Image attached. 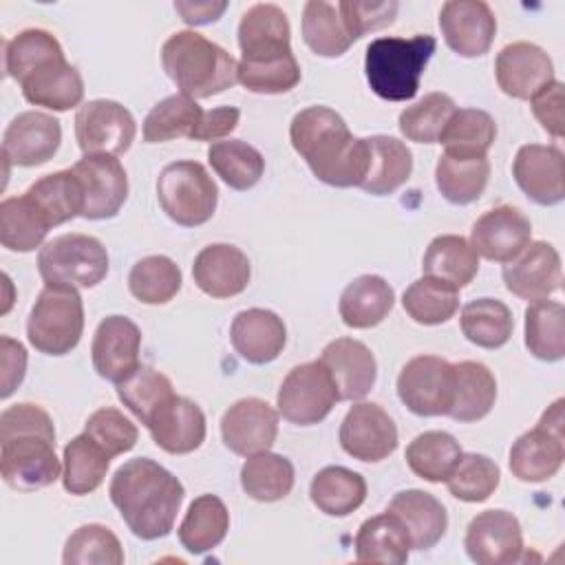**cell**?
I'll return each instance as SVG.
<instances>
[{"mask_svg":"<svg viewBox=\"0 0 565 565\" xmlns=\"http://www.w3.org/2000/svg\"><path fill=\"white\" fill-rule=\"evenodd\" d=\"M461 455L463 450L459 441L444 430H426L406 446V463L411 472L430 483L446 481Z\"/></svg>","mask_w":565,"mask_h":565,"instance_id":"cell-45","label":"cell"},{"mask_svg":"<svg viewBox=\"0 0 565 565\" xmlns=\"http://www.w3.org/2000/svg\"><path fill=\"white\" fill-rule=\"evenodd\" d=\"M402 404L419 417L448 415L452 404V364L439 355H415L397 375Z\"/></svg>","mask_w":565,"mask_h":565,"instance_id":"cell-12","label":"cell"},{"mask_svg":"<svg viewBox=\"0 0 565 565\" xmlns=\"http://www.w3.org/2000/svg\"><path fill=\"white\" fill-rule=\"evenodd\" d=\"M437 40L428 33L413 38H377L366 46L364 73L371 90L386 102H408L435 53Z\"/></svg>","mask_w":565,"mask_h":565,"instance_id":"cell-4","label":"cell"},{"mask_svg":"<svg viewBox=\"0 0 565 565\" xmlns=\"http://www.w3.org/2000/svg\"><path fill=\"white\" fill-rule=\"evenodd\" d=\"M402 307L417 324H444L459 309V289L444 280L424 276L406 287Z\"/></svg>","mask_w":565,"mask_h":565,"instance_id":"cell-50","label":"cell"},{"mask_svg":"<svg viewBox=\"0 0 565 565\" xmlns=\"http://www.w3.org/2000/svg\"><path fill=\"white\" fill-rule=\"evenodd\" d=\"M340 446L358 461H382L397 448V426L380 404H353L340 424Z\"/></svg>","mask_w":565,"mask_h":565,"instance_id":"cell-14","label":"cell"},{"mask_svg":"<svg viewBox=\"0 0 565 565\" xmlns=\"http://www.w3.org/2000/svg\"><path fill=\"white\" fill-rule=\"evenodd\" d=\"M203 115V108L196 104V99L174 93L159 104L150 108V113L143 119V141L148 143H163L179 137H192L199 119Z\"/></svg>","mask_w":565,"mask_h":565,"instance_id":"cell-48","label":"cell"},{"mask_svg":"<svg viewBox=\"0 0 565 565\" xmlns=\"http://www.w3.org/2000/svg\"><path fill=\"white\" fill-rule=\"evenodd\" d=\"M563 82L554 79L550 86H545L539 95H534L532 102V113L543 126L545 132H550L554 139H561L565 135V90Z\"/></svg>","mask_w":565,"mask_h":565,"instance_id":"cell-60","label":"cell"},{"mask_svg":"<svg viewBox=\"0 0 565 565\" xmlns=\"http://www.w3.org/2000/svg\"><path fill=\"white\" fill-rule=\"evenodd\" d=\"M395 305L393 287L375 274L353 278L340 294L338 311L347 327L371 329L377 327Z\"/></svg>","mask_w":565,"mask_h":565,"instance_id":"cell-33","label":"cell"},{"mask_svg":"<svg viewBox=\"0 0 565 565\" xmlns=\"http://www.w3.org/2000/svg\"><path fill=\"white\" fill-rule=\"evenodd\" d=\"M439 29L450 51L481 57L494 42L497 18L483 0H448L439 9Z\"/></svg>","mask_w":565,"mask_h":565,"instance_id":"cell-17","label":"cell"},{"mask_svg":"<svg viewBox=\"0 0 565 565\" xmlns=\"http://www.w3.org/2000/svg\"><path fill=\"white\" fill-rule=\"evenodd\" d=\"M497 139V124L481 108H457L448 119L439 143L444 152L486 157Z\"/></svg>","mask_w":565,"mask_h":565,"instance_id":"cell-47","label":"cell"},{"mask_svg":"<svg viewBox=\"0 0 565 565\" xmlns=\"http://www.w3.org/2000/svg\"><path fill=\"white\" fill-rule=\"evenodd\" d=\"M161 64L179 93L192 99L218 95L238 82V62L196 31L172 33L161 46Z\"/></svg>","mask_w":565,"mask_h":565,"instance_id":"cell-3","label":"cell"},{"mask_svg":"<svg viewBox=\"0 0 565 565\" xmlns=\"http://www.w3.org/2000/svg\"><path fill=\"white\" fill-rule=\"evenodd\" d=\"M501 483L499 466L479 452H466L446 479L448 492L463 503H481L494 494Z\"/></svg>","mask_w":565,"mask_h":565,"instance_id":"cell-55","label":"cell"},{"mask_svg":"<svg viewBox=\"0 0 565 565\" xmlns=\"http://www.w3.org/2000/svg\"><path fill=\"white\" fill-rule=\"evenodd\" d=\"M335 402H340L338 388L320 360L294 366L276 395L278 415L296 426L320 424Z\"/></svg>","mask_w":565,"mask_h":565,"instance_id":"cell-10","label":"cell"},{"mask_svg":"<svg viewBox=\"0 0 565 565\" xmlns=\"http://www.w3.org/2000/svg\"><path fill=\"white\" fill-rule=\"evenodd\" d=\"M309 497L327 516H349L364 503L366 481L360 472L344 466H327L313 475Z\"/></svg>","mask_w":565,"mask_h":565,"instance_id":"cell-38","label":"cell"},{"mask_svg":"<svg viewBox=\"0 0 565 565\" xmlns=\"http://www.w3.org/2000/svg\"><path fill=\"white\" fill-rule=\"evenodd\" d=\"M227 530V505L216 494H201L190 503L179 525V541L190 554H205L223 543Z\"/></svg>","mask_w":565,"mask_h":565,"instance_id":"cell-40","label":"cell"},{"mask_svg":"<svg viewBox=\"0 0 565 565\" xmlns=\"http://www.w3.org/2000/svg\"><path fill=\"white\" fill-rule=\"evenodd\" d=\"M49 230V218L26 192L0 203V243L9 252L26 254L42 247Z\"/></svg>","mask_w":565,"mask_h":565,"instance_id":"cell-36","label":"cell"},{"mask_svg":"<svg viewBox=\"0 0 565 565\" xmlns=\"http://www.w3.org/2000/svg\"><path fill=\"white\" fill-rule=\"evenodd\" d=\"M0 397L7 399L22 384L26 373V349L9 335L0 338Z\"/></svg>","mask_w":565,"mask_h":565,"instance_id":"cell-61","label":"cell"},{"mask_svg":"<svg viewBox=\"0 0 565 565\" xmlns=\"http://www.w3.org/2000/svg\"><path fill=\"white\" fill-rule=\"evenodd\" d=\"M238 84L258 95L289 93L300 84V64L296 55H287L274 62L249 64L238 60Z\"/></svg>","mask_w":565,"mask_h":565,"instance_id":"cell-57","label":"cell"},{"mask_svg":"<svg viewBox=\"0 0 565 565\" xmlns=\"http://www.w3.org/2000/svg\"><path fill=\"white\" fill-rule=\"evenodd\" d=\"M26 194L44 212L51 227L82 216L84 212V188L73 168L40 177L29 185Z\"/></svg>","mask_w":565,"mask_h":565,"instance_id":"cell-41","label":"cell"},{"mask_svg":"<svg viewBox=\"0 0 565 565\" xmlns=\"http://www.w3.org/2000/svg\"><path fill=\"white\" fill-rule=\"evenodd\" d=\"M320 362L333 377L340 399L353 402L371 393L377 380L373 351L355 338H335L322 349Z\"/></svg>","mask_w":565,"mask_h":565,"instance_id":"cell-27","label":"cell"},{"mask_svg":"<svg viewBox=\"0 0 565 565\" xmlns=\"http://www.w3.org/2000/svg\"><path fill=\"white\" fill-rule=\"evenodd\" d=\"M152 441L170 455L194 452L205 439V415L196 402L172 395L146 424Z\"/></svg>","mask_w":565,"mask_h":565,"instance_id":"cell-25","label":"cell"},{"mask_svg":"<svg viewBox=\"0 0 565 565\" xmlns=\"http://www.w3.org/2000/svg\"><path fill=\"white\" fill-rule=\"evenodd\" d=\"M411 552L406 525L393 512H382L366 519L355 534V558L360 563L404 565Z\"/></svg>","mask_w":565,"mask_h":565,"instance_id":"cell-34","label":"cell"},{"mask_svg":"<svg viewBox=\"0 0 565 565\" xmlns=\"http://www.w3.org/2000/svg\"><path fill=\"white\" fill-rule=\"evenodd\" d=\"M499 88L514 99H532L554 82L552 57L532 42L505 44L494 60Z\"/></svg>","mask_w":565,"mask_h":565,"instance_id":"cell-21","label":"cell"},{"mask_svg":"<svg viewBox=\"0 0 565 565\" xmlns=\"http://www.w3.org/2000/svg\"><path fill=\"white\" fill-rule=\"evenodd\" d=\"M84 333V302L75 287L44 285L26 320L31 347L44 355L71 353Z\"/></svg>","mask_w":565,"mask_h":565,"instance_id":"cell-5","label":"cell"},{"mask_svg":"<svg viewBox=\"0 0 565 565\" xmlns=\"http://www.w3.org/2000/svg\"><path fill=\"white\" fill-rule=\"evenodd\" d=\"M530 241L532 223L514 205H497L483 212L470 230V245L477 256L503 265L519 256Z\"/></svg>","mask_w":565,"mask_h":565,"instance_id":"cell-20","label":"cell"},{"mask_svg":"<svg viewBox=\"0 0 565 565\" xmlns=\"http://www.w3.org/2000/svg\"><path fill=\"white\" fill-rule=\"evenodd\" d=\"M20 88L29 104L55 113L71 110L84 99V79L79 71L66 62V57H57L38 66L20 82Z\"/></svg>","mask_w":565,"mask_h":565,"instance_id":"cell-29","label":"cell"},{"mask_svg":"<svg viewBox=\"0 0 565 565\" xmlns=\"http://www.w3.org/2000/svg\"><path fill=\"white\" fill-rule=\"evenodd\" d=\"M221 437L241 457L269 450L278 437V411L265 399L243 397L223 413Z\"/></svg>","mask_w":565,"mask_h":565,"instance_id":"cell-22","label":"cell"},{"mask_svg":"<svg viewBox=\"0 0 565 565\" xmlns=\"http://www.w3.org/2000/svg\"><path fill=\"white\" fill-rule=\"evenodd\" d=\"M64 565H121L124 550L115 532L102 523L79 525L64 545Z\"/></svg>","mask_w":565,"mask_h":565,"instance_id":"cell-56","label":"cell"},{"mask_svg":"<svg viewBox=\"0 0 565 565\" xmlns=\"http://www.w3.org/2000/svg\"><path fill=\"white\" fill-rule=\"evenodd\" d=\"M512 177L521 192L539 205H556L565 199V159L556 146H521L512 161Z\"/></svg>","mask_w":565,"mask_h":565,"instance_id":"cell-23","label":"cell"},{"mask_svg":"<svg viewBox=\"0 0 565 565\" xmlns=\"http://www.w3.org/2000/svg\"><path fill=\"white\" fill-rule=\"evenodd\" d=\"M62 143L60 121L42 110L15 115L2 135V157L20 168L42 166L55 157Z\"/></svg>","mask_w":565,"mask_h":565,"instance_id":"cell-19","label":"cell"},{"mask_svg":"<svg viewBox=\"0 0 565 565\" xmlns=\"http://www.w3.org/2000/svg\"><path fill=\"white\" fill-rule=\"evenodd\" d=\"M369 163L360 190L373 196H386L399 190L413 172V154L408 146L388 135L366 137Z\"/></svg>","mask_w":565,"mask_h":565,"instance_id":"cell-31","label":"cell"},{"mask_svg":"<svg viewBox=\"0 0 565 565\" xmlns=\"http://www.w3.org/2000/svg\"><path fill=\"white\" fill-rule=\"evenodd\" d=\"M497 399V380L492 371L475 360L452 364V404L448 417L461 424L483 419Z\"/></svg>","mask_w":565,"mask_h":565,"instance_id":"cell-32","label":"cell"},{"mask_svg":"<svg viewBox=\"0 0 565 565\" xmlns=\"http://www.w3.org/2000/svg\"><path fill=\"white\" fill-rule=\"evenodd\" d=\"M461 333L481 349H501L514 329L512 311L497 298H477L463 305L459 313Z\"/></svg>","mask_w":565,"mask_h":565,"instance_id":"cell-44","label":"cell"},{"mask_svg":"<svg viewBox=\"0 0 565 565\" xmlns=\"http://www.w3.org/2000/svg\"><path fill=\"white\" fill-rule=\"evenodd\" d=\"M490 179L488 157L444 152L435 166V183L439 194L452 205L477 201Z\"/></svg>","mask_w":565,"mask_h":565,"instance_id":"cell-35","label":"cell"},{"mask_svg":"<svg viewBox=\"0 0 565 565\" xmlns=\"http://www.w3.org/2000/svg\"><path fill=\"white\" fill-rule=\"evenodd\" d=\"M525 347L543 362L565 358V307L556 300H534L525 309Z\"/></svg>","mask_w":565,"mask_h":565,"instance_id":"cell-43","label":"cell"},{"mask_svg":"<svg viewBox=\"0 0 565 565\" xmlns=\"http://www.w3.org/2000/svg\"><path fill=\"white\" fill-rule=\"evenodd\" d=\"M241 119V110L236 106H218L212 110H203L194 132H192V141H223L225 137H230Z\"/></svg>","mask_w":565,"mask_h":565,"instance_id":"cell-62","label":"cell"},{"mask_svg":"<svg viewBox=\"0 0 565 565\" xmlns=\"http://www.w3.org/2000/svg\"><path fill=\"white\" fill-rule=\"evenodd\" d=\"M181 282L183 276L179 265L163 254L137 260L128 274V289L143 305L170 302L179 294Z\"/></svg>","mask_w":565,"mask_h":565,"instance_id":"cell-51","label":"cell"},{"mask_svg":"<svg viewBox=\"0 0 565 565\" xmlns=\"http://www.w3.org/2000/svg\"><path fill=\"white\" fill-rule=\"evenodd\" d=\"M0 472L9 488L35 492L62 477L55 455V435L11 433L0 435Z\"/></svg>","mask_w":565,"mask_h":565,"instance_id":"cell-8","label":"cell"},{"mask_svg":"<svg viewBox=\"0 0 565 565\" xmlns=\"http://www.w3.org/2000/svg\"><path fill=\"white\" fill-rule=\"evenodd\" d=\"M563 399H556L539 419V424L516 437L510 448V472L525 483L552 479L565 459V417Z\"/></svg>","mask_w":565,"mask_h":565,"instance_id":"cell-9","label":"cell"},{"mask_svg":"<svg viewBox=\"0 0 565 565\" xmlns=\"http://www.w3.org/2000/svg\"><path fill=\"white\" fill-rule=\"evenodd\" d=\"M227 9V2L221 0V2H212V0H205V2H185V0H177L174 2V11L181 15V20L190 26H201V24H210V22H216L223 11Z\"/></svg>","mask_w":565,"mask_h":565,"instance_id":"cell-63","label":"cell"},{"mask_svg":"<svg viewBox=\"0 0 565 565\" xmlns=\"http://www.w3.org/2000/svg\"><path fill=\"white\" fill-rule=\"evenodd\" d=\"M73 172L84 188V212L88 221L117 216L128 199V177L121 161L113 154H84Z\"/></svg>","mask_w":565,"mask_h":565,"instance_id":"cell-15","label":"cell"},{"mask_svg":"<svg viewBox=\"0 0 565 565\" xmlns=\"http://www.w3.org/2000/svg\"><path fill=\"white\" fill-rule=\"evenodd\" d=\"M207 161L221 181L238 192L254 188L265 172L263 154L241 139H223L212 143L207 148Z\"/></svg>","mask_w":565,"mask_h":565,"instance_id":"cell-46","label":"cell"},{"mask_svg":"<svg viewBox=\"0 0 565 565\" xmlns=\"http://www.w3.org/2000/svg\"><path fill=\"white\" fill-rule=\"evenodd\" d=\"M108 497L137 539L154 541L172 532L185 488L161 463L135 457L115 470Z\"/></svg>","mask_w":565,"mask_h":565,"instance_id":"cell-2","label":"cell"},{"mask_svg":"<svg viewBox=\"0 0 565 565\" xmlns=\"http://www.w3.org/2000/svg\"><path fill=\"white\" fill-rule=\"evenodd\" d=\"M84 433L93 441H97L110 457L132 450L139 437L137 426L113 406H104L90 413L84 424Z\"/></svg>","mask_w":565,"mask_h":565,"instance_id":"cell-58","label":"cell"},{"mask_svg":"<svg viewBox=\"0 0 565 565\" xmlns=\"http://www.w3.org/2000/svg\"><path fill=\"white\" fill-rule=\"evenodd\" d=\"M230 340L234 351L249 364L274 362L287 344V327L269 309L238 311L230 324Z\"/></svg>","mask_w":565,"mask_h":565,"instance_id":"cell-28","label":"cell"},{"mask_svg":"<svg viewBox=\"0 0 565 565\" xmlns=\"http://www.w3.org/2000/svg\"><path fill=\"white\" fill-rule=\"evenodd\" d=\"M463 547L477 565L519 563L523 556L521 523L508 510L479 512L466 527Z\"/></svg>","mask_w":565,"mask_h":565,"instance_id":"cell-13","label":"cell"},{"mask_svg":"<svg viewBox=\"0 0 565 565\" xmlns=\"http://www.w3.org/2000/svg\"><path fill=\"white\" fill-rule=\"evenodd\" d=\"M141 331L126 316L104 318L93 335L90 358L99 377L119 384L139 366Z\"/></svg>","mask_w":565,"mask_h":565,"instance_id":"cell-24","label":"cell"},{"mask_svg":"<svg viewBox=\"0 0 565 565\" xmlns=\"http://www.w3.org/2000/svg\"><path fill=\"white\" fill-rule=\"evenodd\" d=\"M424 276L444 280L455 289L466 287L479 271V256L472 249L470 241L457 234L435 236L422 260Z\"/></svg>","mask_w":565,"mask_h":565,"instance_id":"cell-37","label":"cell"},{"mask_svg":"<svg viewBox=\"0 0 565 565\" xmlns=\"http://www.w3.org/2000/svg\"><path fill=\"white\" fill-rule=\"evenodd\" d=\"M501 278L505 289L521 300H543L561 289V254L545 241H530L527 247L503 265Z\"/></svg>","mask_w":565,"mask_h":565,"instance_id":"cell-16","label":"cell"},{"mask_svg":"<svg viewBox=\"0 0 565 565\" xmlns=\"http://www.w3.org/2000/svg\"><path fill=\"white\" fill-rule=\"evenodd\" d=\"M386 510L397 514L399 521L406 525L413 550H430L446 534L448 512L441 501L430 492L417 488L402 490L391 499Z\"/></svg>","mask_w":565,"mask_h":565,"instance_id":"cell-30","label":"cell"},{"mask_svg":"<svg viewBox=\"0 0 565 565\" xmlns=\"http://www.w3.org/2000/svg\"><path fill=\"white\" fill-rule=\"evenodd\" d=\"M57 57H64L62 44L46 29H24L4 42V73L18 84L31 71Z\"/></svg>","mask_w":565,"mask_h":565,"instance_id":"cell-52","label":"cell"},{"mask_svg":"<svg viewBox=\"0 0 565 565\" xmlns=\"http://www.w3.org/2000/svg\"><path fill=\"white\" fill-rule=\"evenodd\" d=\"M108 265L104 243L95 236L77 232L55 236L38 252V271L44 285L90 289L106 278Z\"/></svg>","mask_w":565,"mask_h":565,"instance_id":"cell-7","label":"cell"},{"mask_svg":"<svg viewBox=\"0 0 565 565\" xmlns=\"http://www.w3.org/2000/svg\"><path fill=\"white\" fill-rule=\"evenodd\" d=\"M340 11V18L347 26L349 38L355 42L369 31L386 29L395 22L399 4L395 0L384 2H360V0H342L335 4Z\"/></svg>","mask_w":565,"mask_h":565,"instance_id":"cell-59","label":"cell"},{"mask_svg":"<svg viewBox=\"0 0 565 565\" xmlns=\"http://www.w3.org/2000/svg\"><path fill=\"white\" fill-rule=\"evenodd\" d=\"M110 455L86 433L73 437L62 455V486L68 494L84 497L95 492L108 472Z\"/></svg>","mask_w":565,"mask_h":565,"instance_id":"cell-39","label":"cell"},{"mask_svg":"<svg viewBox=\"0 0 565 565\" xmlns=\"http://www.w3.org/2000/svg\"><path fill=\"white\" fill-rule=\"evenodd\" d=\"M457 110V104L446 93H428L417 104L399 113V132L415 143H439V137Z\"/></svg>","mask_w":565,"mask_h":565,"instance_id":"cell-54","label":"cell"},{"mask_svg":"<svg viewBox=\"0 0 565 565\" xmlns=\"http://www.w3.org/2000/svg\"><path fill=\"white\" fill-rule=\"evenodd\" d=\"M192 278L196 287L212 298H234L247 289L252 265L236 245L212 243L196 254Z\"/></svg>","mask_w":565,"mask_h":565,"instance_id":"cell-26","label":"cell"},{"mask_svg":"<svg viewBox=\"0 0 565 565\" xmlns=\"http://www.w3.org/2000/svg\"><path fill=\"white\" fill-rule=\"evenodd\" d=\"M294 481V463L278 452L263 450L249 455L241 468V486L245 494L263 503L285 499L291 492Z\"/></svg>","mask_w":565,"mask_h":565,"instance_id":"cell-42","label":"cell"},{"mask_svg":"<svg viewBox=\"0 0 565 565\" xmlns=\"http://www.w3.org/2000/svg\"><path fill=\"white\" fill-rule=\"evenodd\" d=\"M302 40L320 57H340L353 44L338 7L324 0H309L305 4Z\"/></svg>","mask_w":565,"mask_h":565,"instance_id":"cell-49","label":"cell"},{"mask_svg":"<svg viewBox=\"0 0 565 565\" xmlns=\"http://www.w3.org/2000/svg\"><path fill=\"white\" fill-rule=\"evenodd\" d=\"M241 62L260 64L294 55L287 13L271 2L252 4L238 22Z\"/></svg>","mask_w":565,"mask_h":565,"instance_id":"cell-18","label":"cell"},{"mask_svg":"<svg viewBox=\"0 0 565 565\" xmlns=\"http://www.w3.org/2000/svg\"><path fill=\"white\" fill-rule=\"evenodd\" d=\"M135 135L132 113L115 99H90L75 113V139L84 154H124Z\"/></svg>","mask_w":565,"mask_h":565,"instance_id":"cell-11","label":"cell"},{"mask_svg":"<svg viewBox=\"0 0 565 565\" xmlns=\"http://www.w3.org/2000/svg\"><path fill=\"white\" fill-rule=\"evenodd\" d=\"M117 386L119 402L146 426L152 413L174 395L172 382L168 375L159 373L152 366L139 364L128 377H124Z\"/></svg>","mask_w":565,"mask_h":565,"instance_id":"cell-53","label":"cell"},{"mask_svg":"<svg viewBox=\"0 0 565 565\" xmlns=\"http://www.w3.org/2000/svg\"><path fill=\"white\" fill-rule=\"evenodd\" d=\"M289 139L318 181L333 188H360L369 163L366 137H353L335 110L302 108L291 119Z\"/></svg>","mask_w":565,"mask_h":565,"instance_id":"cell-1","label":"cell"},{"mask_svg":"<svg viewBox=\"0 0 565 565\" xmlns=\"http://www.w3.org/2000/svg\"><path fill=\"white\" fill-rule=\"evenodd\" d=\"M157 201L183 227L207 223L218 205V188L199 161H172L157 177Z\"/></svg>","mask_w":565,"mask_h":565,"instance_id":"cell-6","label":"cell"}]
</instances>
